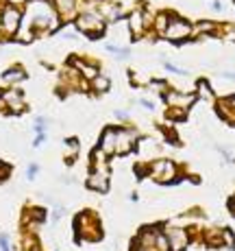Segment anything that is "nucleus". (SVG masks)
Returning <instances> with one entry per match:
<instances>
[{
    "instance_id": "nucleus-2",
    "label": "nucleus",
    "mask_w": 235,
    "mask_h": 251,
    "mask_svg": "<svg viewBox=\"0 0 235 251\" xmlns=\"http://www.w3.org/2000/svg\"><path fill=\"white\" fill-rule=\"evenodd\" d=\"M76 31H81V33H85V35H89V37H96V35H100V33L105 31V20L100 18V13L98 11H83V13H79L76 16Z\"/></svg>"
},
{
    "instance_id": "nucleus-31",
    "label": "nucleus",
    "mask_w": 235,
    "mask_h": 251,
    "mask_svg": "<svg viewBox=\"0 0 235 251\" xmlns=\"http://www.w3.org/2000/svg\"><path fill=\"white\" fill-rule=\"evenodd\" d=\"M31 251H42V249H40V247H35V249H31Z\"/></svg>"
},
{
    "instance_id": "nucleus-13",
    "label": "nucleus",
    "mask_w": 235,
    "mask_h": 251,
    "mask_svg": "<svg viewBox=\"0 0 235 251\" xmlns=\"http://www.w3.org/2000/svg\"><path fill=\"white\" fill-rule=\"evenodd\" d=\"M128 24H131V33H133V37H137V35H142L144 33V28H146V16H144V11H133L131 13V20H128Z\"/></svg>"
},
{
    "instance_id": "nucleus-16",
    "label": "nucleus",
    "mask_w": 235,
    "mask_h": 251,
    "mask_svg": "<svg viewBox=\"0 0 235 251\" xmlns=\"http://www.w3.org/2000/svg\"><path fill=\"white\" fill-rule=\"evenodd\" d=\"M64 147H65V155H68V162H72V157H76V153H79V140L76 138H68L64 142Z\"/></svg>"
},
{
    "instance_id": "nucleus-5",
    "label": "nucleus",
    "mask_w": 235,
    "mask_h": 251,
    "mask_svg": "<svg viewBox=\"0 0 235 251\" xmlns=\"http://www.w3.org/2000/svg\"><path fill=\"white\" fill-rule=\"evenodd\" d=\"M150 175H152V179H157L161 183H170V181H174V177H176V166L168 160H159L152 164Z\"/></svg>"
},
{
    "instance_id": "nucleus-27",
    "label": "nucleus",
    "mask_w": 235,
    "mask_h": 251,
    "mask_svg": "<svg viewBox=\"0 0 235 251\" xmlns=\"http://www.w3.org/2000/svg\"><path fill=\"white\" fill-rule=\"evenodd\" d=\"M116 118H120V120H122V123H127V120H128V114L120 109V112H116Z\"/></svg>"
},
{
    "instance_id": "nucleus-23",
    "label": "nucleus",
    "mask_w": 235,
    "mask_h": 251,
    "mask_svg": "<svg viewBox=\"0 0 235 251\" xmlns=\"http://www.w3.org/2000/svg\"><path fill=\"white\" fill-rule=\"evenodd\" d=\"M28 0H4V4H9V7H16V9H22L26 7Z\"/></svg>"
},
{
    "instance_id": "nucleus-14",
    "label": "nucleus",
    "mask_w": 235,
    "mask_h": 251,
    "mask_svg": "<svg viewBox=\"0 0 235 251\" xmlns=\"http://www.w3.org/2000/svg\"><path fill=\"white\" fill-rule=\"evenodd\" d=\"M89 88H92L96 94H105V92L111 88V79L105 76V75H98V76H94V79L89 81Z\"/></svg>"
},
{
    "instance_id": "nucleus-20",
    "label": "nucleus",
    "mask_w": 235,
    "mask_h": 251,
    "mask_svg": "<svg viewBox=\"0 0 235 251\" xmlns=\"http://www.w3.org/2000/svg\"><path fill=\"white\" fill-rule=\"evenodd\" d=\"M196 28H198L200 33H214L215 31V24L214 22H198V26H196Z\"/></svg>"
},
{
    "instance_id": "nucleus-10",
    "label": "nucleus",
    "mask_w": 235,
    "mask_h": 251,
    "mask_svg": "<svg viewBox=\"0 0 235 251\" xmlns=\"http://www.w3.org/2000/svg\"><path fill=\"white\" fill-rule=\"evenodd\" d=\"M26 70L22 68V66H11L9 70H4L2 72V83H7L9 88H16V83H20V81H24L26 79Z\"/></svg>"
},
{
    "instance_id": "nucleus-17",
    "label": "nucleus",
    "mask_w": 235,
    "mask_h": 251,
    "mask_svg": "<svg viewBox=\"0 0 235 251\" xmlns=\"http://www.w3.org/2000/svg\"><path fill=\"white\" fill-rule=\"evenodd\" d=\"M196 90H198V94L203 96V99H214V90L207 79H200L198 83H196Z\"/></svg>"
},
{
    "instance_id": "nucleus-6",
    "label": "nucleus",
    "mask_w": 235,
    "mask_h": 251,
    "mask_svg": "<svg viewBox=\"0 0 235 251\" xmlns=\"http://www.w3.org/2000/svg\"><path fill=\"white\" fill-rule=\"evenodd\" d=\"M135 140L137 133L131 131V129H116V153H120V155L128 153L135 144Z\"/></svg>"
},
{
    "instance_id": "nucleus-26",
    "label": "nucleus",
    "mask_w": 235,
    "mask_h": 251,
    "mask_svg": "<svg viewBox=\"0 0 235 251\" xmlns=\"http://www.w3.org/2000/svg\"><path fill=\"white\" fill-rule=\"evenodd\" d=\"M61 35H64V40H76V31H65V33H61Z\"/></svg>"
},
{
    "instance_id": "nucleus-3",
    "label": "nucleus",
    "mask_w": 235,
    "mask_h": 251,
    "mask_svg": "<svg viewBox=\"0 0 235 251\" xmlns=\"http://www.w3.org/2000/svg\"><path fill=\"white\" fill-rule=\"evenodd\" d=\"M192 31H194V28H192V24L188 20L172 16L170 20H168L164 37H166V40H170V42H181V40H185V37H190Z\"/></svg>"
},
{
    "instance_id": "nucleus-32",
    "label": "nucleus",
    "mask_w": 235,
    "mask_h": 251,
    "mask_svg": "<svg viewBox=\"0 0 235 251\" xmlns=\"http://www.w3.org/2000/svg\"><path fill=\"white\" fill-rule=\"evenodd\" d=\"M231 103H233V105H235V96H233V100H231Z\"/></svg>"
},
{
    "instance_id": "nucleus-30",
    "label": "nucleus",
    "mask_w": 235,
    "mask_h": 251,
    "mask_svg": "<svg viewBox=\"0 0 235 251\" xmlns=\"http://www.w3.org/2000/svg\"><path fill=\"white\" fill-rule=\"evenodd\" d=\"M4 173H7V171H4V168H2V164H0V177H2Z\"/></svg>"
},
{
    "instance_id": "nucleus-33",
    "label": "nucleus",
    "mask_w": 235,
    "mask_h": 251,
    "mask_svg": "<svg viewBox=\"0 0 235 251\" xmlns=\"http://www.w3.org/2000/svg\"><path fill=\"white\" fill-rule=\"evenodd\" d=\"M48 2H55V0H48Z\"/></svg>"
},
{
    "instance_id": "nucleus-18",
    "label": "nucleus",
    "mask_w": 235,
    "mask_h": 251,
    "mask_svg": "<svg viewBox=\"0 0 235 251\" xmlns=\"http://www.w3.org/2000/svg\"><path fill=\"white\" fill-rule=\"evenodd\" d=\"M37 173H40V164H28V168H26V179L33 181V179L37 177Z\"/></svg>"
},
{
    "instance_id": "nucleus-29",
    "label": "nucleus",
    "mask_w": 235,
    "mask_h": 251,
    "mask_svg": "<svg viewBox=\"0 0 235 251\" xmlns=\"http://www.w3.org/2000/svg\"><path fill=\"white\" fill-rule=\"evenodd\" d=\"M0 112H4V100H2V90H0Z\"/></svg>"
},
{
    "instance_id": "nucleus-21",
    "label": "nucleus",
    "mask_w": 235,
    "mask_h": 251,
    "mask_svg": "<svg viewBox=\"0 0 235 251\" xmlns=\"http://www.w3.org/2000/svg\"><path fill=\"white\" fill-rule=\"evenodd\" d=\"M155 26H157V31H159V33H164V31H166V26H168V13H161Z\"/></svg>"
},
{
    "instance_id": "nucleus-12",
    "label": "nucleus",
    "mask_w": 235,
    "mask_h": 251,
    "mask_svg": "<svg viewBox=\"0 0 235 251\" xmlns=\"http://www.w3.org/2000/svg\"><path fill=\"white\" fill-rule=\"evenodd\" d=\"M87 188L98 192H107L109 190V175H103V173H89L87 177Z\"/></svg>"
},
{
    "instance_id": "nucleus-4",
    "label": "nucleus",
    "mask_w": 235,
    "mask_h": 251,
    "mask_svg": "<svg viewBox=\"0 0 235 251\" xmlns=\"http://www.w3.org/2000/svg\"><path fill=\"white\" fill-rule=\"evenodd\" d=\"M2 100H4V109L11 114H22L26 109V99H24V92L18 88H7L2 90Z\"/></svg>"
},
{
    "instance_id": "nucleus-25",
    "label": "nucleus",
    "mask_w": 235,
    "mask_h": 251,
    "mask_svg": "<svg viewBox=\"0 0 235 251\" xmlns=\"http://www.w3.org/2000/svg\"><path fill=\"white\" fill-rule=\"evenodd\" d=\"M46 142V133H35V140H33V147H42V144Z\"/></svg>"
},
{
    "instance_id": "nucleus-34",
    "label": "nucleus",
    "mask_w": 235,
    "mask_h": 251,
    "mask_svg": "<svg viewBox=\"0 0 235 251\" xmlns=\"http://www.w3.org/2000/svg\"><path fill=\"white\" fill-rule=\"evenodd\" d=\"M28 2H31V0H28Z\"/></svg>"
},
{
    "instance_id": "nucleus-8",
    "label": "nucleus",
    "mask_w": 235,
    "mask_h": 251,
    "mask_svg": "<svg viewBox=\"0 0 235 251\" xmlns=\"http://www.w3.org/2000/svg\"><path fill=\"white\" fill-rule=\"evenodd\" d=\"M168 243H170V251H183L188 247V234L185 229H168Z\"/></svg>"
},
{
    "instance_id": "nucleus-7",
    "label": "nucleus",
    "mask_w": 235,
    "mask_h": 251,
    "mask_svg": "<svg viewBox=\"0 0 235 251\" xmlns=\"http://www.w3.org/2000/svg\"><path fill=\"white\" fill-rule=\"evenodd\" d=\"M98 149L105 153L107 157H111L116 153V129L113 127H107L98 138Z\"/></svg>"
},
{
    "instance_id": "nucleus-1",
    "label": "nucleus",
    "mask_w": 235,
    "mask_h": 251,
    "mask_svg": "<svg viewBox=\"0 0 235 251\" xmlns=\"http://www.w3.org/2000/svg\"><path fill=\"white\" fill-rule=\"evenodd\" d=\"M22 18H24L22 9L4 4V7L0 9V33H2V37H16L18 28H20V24H22Z\"/></svg>"
},
{
    "instance_id": "nucleus-22",
    "label": "nucleus",
    "mask_w": 235,
    "mask_h": 251,
    "mask_svg": "<svg viewBox=\"0 0 235 251\" xmlns=\"http://www.w3.org/2000/svg\"><path fill=\"white\" fill-rule=\"evenodd\" d=\"M0 251H11V243H9L7 234H0Z\"/></svg>"
},
{
    "instance_id": "nucleus-9",
    "label": "nucleus",
    "mask_w": 235,
    "mask_h": 251,
    "mask_svg": "<svg viewBox=\"0 0 235 251\" xmlns=\"http://www.w3.org/2000/svg\"><path fill=\"white\" fill-rule=\"evenodd\" d=\"M55 11L64 22L76 18V0H55Z\"/></svg>"
},
{
    "instance_id": "nucleus-28",
    "label": "nucleus",
    "mask_w": 235,
    "mask_h": 251,
    "mask_svg": "<svg viewBox=\"0 0 235 251\" xmlns=\"http://www.w3.org/2000/svg\"><path fill=\"white\" fill-rule=\"evenodd\" d=\"M142 107H146V109H152V103H150V100H142Z\"/></svg>"
},
{
    "instance_id": "nucleus-24",
    "label": "nucleus",
    "mask_w": 235,
    "mask_h": 251,
    "mask_svg": "<svg viewBox=\"0 0 235 251\" xmlns=\"http://www.w3.org/2000/svg\"><path fill=\"white\" fill-rule=\"evenodd\" d=\"M222 238H224V243L231 245V247L235 245V238H233V231H231V229H224V231H222Z\"/></svg>"
},
{
    "instance_id": "nucleus-15",
    "label": "nucleus",
    "mask_w": 235,
    "mask_h": 251,
    "mask_svg": "<svg viewBox=\"0 0 235 251\" xmlns=\"http://www.w3.org/2000/svg\"><path fill=\"white\" fill-rule=\"evenodd\" d=\"M26 216H28L26 221H33V223H37V225L46 223V210H42V207H28Z\"/></svg>"
},
{
    "instance_id": "nucleus-19",
    "label": "nucleus",
    "mask_w": 235,
    "mask_h": 251,
    "mask_svg": "<svg viewBox=\"0 0 235 251\" xmlns=\"http://www.w3.org/2000/svg\"><path fill=\"white\" fill-rule=\"evenodd\" d=\"M105 48H107L109 52H113V55H120V57H127V55H128L127 48H120V46H113V44H107Z\"/></svg>"
},
{
    "instance_id": "nucleus-11",
    "label": "nucleus",
    "mask_w": 235,
    "mask_h": 251,
    "mask_svg": "<svg viewBox=\"0 0 235 251\" xmlns=\"http://www.w3.org/2000/svg\"><path fill=\"white\" fill-rule=\"evenodd\" d=\"M164 100L166 103H170V105H174L176 109H188L192 103H194L196 100V96L194 94H174V92H172V94H166L164 96Z\"/></svg>"
}]
</instances>
